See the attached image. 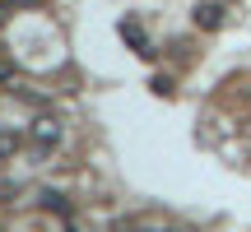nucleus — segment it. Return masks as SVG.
Instances as JSON below:
<instances>
[{"label":"nucleus","instance_id":"5","mask_svg":"<svg viewBox=\"0 0 251 232\" xmlns=\"http://www.w3.org/2000/svg\"><path fill=\"white\" fill-rule=\"evenodd\" d=\"M42 205H47V209H65V195H56V190H42Z\"/></svg>","mask_w":251,"mask_h":232},{"label":"nucleus","instance_id":"4","mask_svg":"<svg viewBox=\"0 0 251 232\" xmlns=\"http://www.w3.org/2000/svg\"><path fill=\"white\" fill-rule=\"evenodd\" d=\"M19 144H24V135H19V130H0V162H5V158H14V153H19Z\"/></svg>","mask_w":251,"mask_h":232},{"label":"nucleus","instance_id":"2","mask_svg":"<svg viewBox=\"0 0 251 232\" xmlns=\"http://www.w3.org/2000/svg\"><path fill=\"white\" fill-rule=\"evenodd\" d=\"M191 23H196V28H205V33H219V28L228 23V9L219 5V0H200V5L191 9Z\"/></svg>","mask_w":251,"mask_h":232},{"label":"nucleus","instance_id":"3","mask_svg":"<svg viewBox=\"0 0 251 232\" xmlns=\"http://www.w3.org/2000/svg\"><path fill=\"white\" fill-rule=\"evenodd\" d=\"M121 37H126V42H130L140 56H153V46H149V37H144V28H140V23H121Z\"/></svg>","mask_w":251,"mask_h":232},{"label":"nucleus","instance_id":"6","mask_svg":"<svg viewBox=\"0 0 251 232\" xmlns=\"http://www.w3.org/2000/svg\"><path fill=\"white\" fill-rule=\"evenodd\" d=\"M153 232H186V228H153Z\"/></svg>","mask_w":251,"mask_h":232},{"label":"nucleus","instance_id":"1","mask_svg":"<svg viewBox=\"0 0 251 232\" xmlns=\"http://www.w3.org/2000/svg\"><path fill=\"white\" fill-rule=\"evenodd\" d=\"M61 121H56V116H37L33 125H28V144H33L37 153H51L56 144H61Z\"/></svg>","mask_w":251,"mask_h":232},{"label":"nucleus","instance_id":"7","mask_svg":"<svg viewBox=\"0 0 251 232\" xmlns=\"http://www.w3.org/2000/svg\"><path fill=\"white\" fill-rule=\"evenodd\" d=\"M0 23H5V19H0Z\"/></svg>","mask_w":251,"mask_h":232}]
</instances>
